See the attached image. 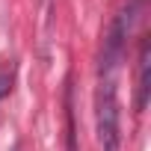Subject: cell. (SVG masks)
I'll return each instance as SVG.
<instances>
[{"mask_svg": "<svg viewBox=\"0 0 151 151\" xmlns=\"http://www.w3.org/2000/svg\"><path fill=\"white\" fill-rule=\"evenodd\" d=\"M95 130L101 151H119L122 148V127H119V98L116 83L107 77L98 83L95 92Z\"/></svg>", "mask_w": 151, "mask_h": 151, "instance_id": "cell-1", "label": "cell"}, {"mask_svg": "<svg viewBox=\"0 0 151 151\" xmlns=\"http://www.w3.org/2000/svg\"><path fill=\"white\" fill-rule=\"evenodd\" d=\"M127 30H130V9H122V12L113 18L110 30H107V39H104V53H101V71H113V68H116V62L122 59Z\"/></svg>", "mask_w": 151, "mask_h": 151, "instance_id": "cell-2", "label": "cell"}, {"mask_svg": "<svg viewBox=\"0 0 151 151\" xmlns=\"http://www.w3.org/2000/svg\"><path fill=\"white\" fill-rule=\"evenodd\" d=\"M148 95H151V47H148V42H142V50H139V80H136V107L139 110L148 104Z\"/></svg>", "mask_w": 151, "mask_h": 151, "instance_id": "cell-3", "label": "cell"}, {"mask_svg": "<svg viewBox=\"0 0 151 151\" xmlns=\"http://www.w3.org/2000/svg\"><path fill=\"white\" fill-rule=\"evenodd\" d=\"M6 95H9V77L0 74V98H6Z\"/></svg>", "mask_w": 151, "mask_h": 151, "instance_id": "cell-4", "label": "cell"}]
</instances>
